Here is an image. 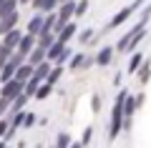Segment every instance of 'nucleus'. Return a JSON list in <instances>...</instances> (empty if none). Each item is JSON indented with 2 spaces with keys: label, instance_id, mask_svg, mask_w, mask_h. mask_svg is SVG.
<instances>
[{
  "label": "nucleus",
  "instance_id": "1",
  "mask_svg": "<svg viewBox=\"0 0 151 148\" xmlns=\"http://www.w3.org/2000/svg\"><path fill=\"white\" fill-rule=\"evenodd\" d=\"M126 95H129V90L121 88L119 93H116V98H113L111 123H108V138H111V141H116V138H119V133L124 131V101H126Z\"/></svg>",
  "mask_w": 151,
  "mask_h": 148
},
{
  "label": "nucleus",
  "instance_id": "2",
  "mask_svg": "<svg viewBox=\"0 0 151 148\" xmlns=\"http://www.w3.org/2000/svg\"><path fill=\"white\" fill-rule=\"evenodd\" d=\"M144 3H146V0H134V3H131V5H126V8H121V10L116 13V15H113L111 20H108V25H106V30H113V28H119V25H124V23L129 20V18L134 15V13L139 10V8H144Z\"/></svg>",
  "mask_w": 151,
  "mask_h": 148
},
{
  "label": "nucleus",
  "instance_id": "3",
  "mask_svg": "<svg viewBox=\"0 0 151 148\" xmlns=\"http://www.w3.org/2000/svg\"><path fill=\"white\" fill-rule=\"evenodd\" d=\"M23 88H25V85H23L20 80L10 78V80H5V83H0V98H8V101H13L15 95L23 93Z\"/></svg>",
  "mask_w": 151,
  "mask_h": 148
},
{
  "label": "nucleus",
  "instance_id": "4",
  "mask_svg": "<svg viewBox=\"0 0 151 148\" xmlns=\"http://www.w3.org/2000/svg\"><path fill=\"white\" fill-rule=\"evenodd\" d=\"M113 55H116V48H113V45H103L101 50L96 53V65H98V68L111 65L113 63Z\"/></svg>",
  "mask_w": 151,
  "mask_h": 148
},
{
  "label": "nucleus",
  "instance_id": "5",
  "mask_svg": "<svg viewBox=\"0 0 151 148\" xmlns=\"http://www.w3.org/2000/svg\"><path fill=\"white\" fill-rule=\"evenodd\" d=\"M76 35H78V25H76V20H70V23H65V25L58 30V35H55V38H58L60 43H65V45H68Z\"/></svg>",
  "mask_w": 151,
  "mask_h": 148
},
{
  "label": "nucleus",
  "instance_id": "6",
  "mask_svg": "<svg viewBox=\"0 0 151 148\" xmlns=\"http://www.w3.org/2000/svg\"><path fill=\"white\" fill-rule=\"evenodd\" d=\"M43 18H45V13H33V18L28 20V30L25 33H30V35H40L43 33Z\"/></svg>",
  "mask_w": 151,
  "mask_h": 148
},
{
  "label": "nucleus",
  "instance_id": "7",
  "mask_svg": "<svg viewBox=\"0 0 151 148\" xmlns=\"http://www.w3.org/2000/svg\"><path fill=\"white\" fill-rule=\"evenodd\" d=\"M30 5L38 13H53V10H58L60 0H30Z\"/></svg>",
  "mask_w": 151,
  "mask_h": 148
},
{
  "label": "nucleus",
  "instance_id": "8",
  "mask_svg": "<svg viewBox=\"0 0 151 148\" xmlns=\"http://www.w3.org/2000/svg\"><path fill=\"white\" fill-rule=\"evenodd\" d=\"M38 45V40H35V35H30V33H23V38H20V43H18V53H23V55H28L33 50V48Z\"/></svg>",
  "mask_w": 151,
  "mask_h": 148
},
{
  "label": "nucleus",
  "instance_id": "9",
  "mask_svg": "<svg viewBox=\"0 0 151 148\" xmlns=\"http://www.w3.org/2000/svg\"><path fill=\"white\" fill-rule=\"evenodd\" d=\"M146 60V55L141 53V50H136V53H131V58H129V65H126V73L129 75H136V70L141 68V63Z\"/></svg>",
  "mask_w": 151,
  "mask_h": 148
},
{
  "label": "nucleus",
  "instance_id": "10",
  "mask_svg": "<svg viewBox=\"0 0 151 148\" xmlns=\"http://www.w3.org/2000/svg\"><path fill=\"white\" fill-rule=\"evenodd\" d=\"M18 13H10V15H3L0 18V35H5L8 30H13V28H18Z\"/></svg>",
  "mask_w": 151,
  "mask_h": 148
},
{
  "label": "nucleus",
  "instance_id": "11",
  "mask_svg": "<svg viewBox=\"0 0 151 148\" xmlns=\"http://www.w3.org/2000/svg\"><path fill=\"white\" fill-rule=\"evenodd\" d=\"M20 38H23V33L18 30V28H13V30H8L5 35H3V40H0V43H5V45L10 48V50H15V48H18V43H20Z\"/></svg>",
  "mask_w": 151,
  "mask_h": 148
},
{
  "label": "nucleus",
  "instance_id": "12",
  "mask_svg": "<svg viewBox=\"0 0 151 148\" xmlns=\"http://www.w3.org/2000/svg\"><path fill=\"white\" fill-rule=\"evenodd\" d=\"M30 78H33V65H30V63L25 60L23 65H18V68H15V80H20V83L25 85V83H28Z\"/></svg>",
  "mask_w": 151,
  "mask_h": 148
},
{
  "label": "nucleus",
  "instance_id": "13",
  "mask_svg": "<svg viewBox=\"0 0 151 148\" xmlns=\"http://www.w3.org/2000/svg\"><path fill=\"white\" fill-rule=\"evenodd\" d=\"M50 68H53V63H48V60H43L40 65H35V68H33V78H35L38 83H45V78H48Z\"/></svg>",
  "mask_w": 151,
  "mask_h": 148
},
{
  "label": "nucleus",
  "instance_id": "14",
  "mask_svg": "<svg viewBox=\"0 0 151 148\" xmlns=\"http://www.w3.org/2000/svg\"><path fill=\"white\" fill-rule=\"evenodd\" d=\"M45 60V48H40V45H35L30 50V53H28V63L33 65V68H35V65H40Z\"/></svg>",
  "mask_w": 151,
  "mask_h": 148
},
{
  "label": "nucleus",
  "instance_id": "15",
  "mask_svg": "<svg viewBox=\"0 0 151 148\" xmlns=\"http://www.w3.org/2000/svg\"><path fill=\"white\" fill-rule=\"evenodd\" d=\"M30 101V95H25V93H20V95H15L10 101V108H8V113H18V111H25V103Z\"/></svg>",
  "mask_w": 151,
  "mask_h": 148
},
{
  "label": "nucleus",
  "instance_id": "16",
  "mask_svg": "<svg viewBox=\"0 0 151 148\" xmlns=\"http://www.w3.org/2000/svg\"><path fill=\"white\" fill-rule=\"evenodd\" d=\"M139 111L136 108V93H129L124 101V118H134V113Z\"/></svg>",
  "mask_w": 151,
  "mask_h": 148
},
{
  "label": "nucleus",
  "instance_id": "17",
  "mask_svg": "<svg viewBox=\"0 0 151 148\" xmlns=\"http://www.w3.org/2000/svg\"><path fill=\"white\" fill-rule=\"evenodd\" d=\"M86 58H88L86 53H76V55H70L68 68H70V70H86Z\"/></svg>",
  "mask_w": 151,
  "mask_h": 148
},
{
  "label": "nucleus",
  "instance_id": "18",
  "mask_svg": "<svg viewBox=\"0 0 151 148\" xmlns=\"http://www.w3.org/2000/svg\"><path fill=\"white\" fill-rule=\"evenodd\" d=\"M35 40H38V45H40V48L48 50V48L55 43V33H53V30H43L40 35H35Z\"/></svg>",
  "mask_w": 151,
  "mask_h": 148
},
{
  "label": "nucleus",
  "instance_id": "19",
  "mask_svg": "<svg viewBox=\"0 0 151 148\" xmlns=\"http://www.w3.org/2000/svg\"><path fill=\"white\" fill-rule=\"evenodd\" d=\"M15 68H18V63H13V60H8V63L3 65V70H0V83H5V80L15 78Z\"/></svg>",
  "mask_w": 151,
  "mask_h": 148
},
{
  "label": "nucleus",
  "instance_id": "20",
  "mask_svg": "<svg viewBox=\"0 0 151 148\" xmlns=\"http://www.w3.org/2000/svg\"><path fill=\"white\" fill-rule=\"evenodd\" d=\"M136 78H139L141 83H149L151 80V60H144V63H141V68L136 70Z\"/></svg>",
  "mask_w": 151,
  "mask_h": 148
},
{
  "label": "nucleus",
  "instance_id": "21",
  "mask_svg": "<svg viewBox=\"0 0 151 148\" xmlns=\"http://www.w3.org/2000/svg\"><path fill=\"white\" fill-rule=\"evenodd\" d=\"M50 93H53V85H50V83H40L33 98H35V101H45V98H48Z\"/></svg>",
  "mask_w": 151,
  "mask_h": 148
},
{
  "label": "nucleus",
  "instance_id": "22",
  "mask_svg": "<svg viewBox=\"0 0 151 148\" xmlns=\"http://www.w3.org/2000/svg\"><path fill=\"white\" fill-rule=\"evenodd\" d=\"M60 75H63V65H53L50 73H48V78H45V83H50V85L55 88V83L60 80Z\"/></svg>",
  "mask_w": 151,
  "mask_h": 148
},
{
  "label": "nucleus",
  "instance_id": "23",
  "mask_svg": "<svg viewBox=\"0 0 151 148\" xmlns=\"http://www.w3.org/2000/svg\"><path fill=\"white\" fill-rule=\"evenodd\" d=\"M18 5H20L18 0H5V3L0 5V18H3V15H10V13H18Z\"/></svg>",
  "mask_w": 151,
  "mask_h": 148
},
{
  "label": "nucleus",
  "instance_id": "24",
  "mask_svg": "<svg viewBox=\"0 0 151 148\" xmlns=\"http://www.w3.org/2000/svg\"><path fill=\"white\" fill-rule=\"evenodd\" d=\"M93 35H96V30H93V28H83V30H78V35H76V40L86 45V43H91V40H93Z\"/></svg>",
  "mask_w": 151,
  "mask_h": 148
},
{
  "label": "nucleus",
  "instance_id": "25",
  "mask_svg": "<svg viewBox=\"0 0 151 148\" xmlns=\"http://www.w3.org/2000/svg\"><path fill=\"white\" fill-rule=\"evenodd\" d=\"M10 55H13V50L5 45V43H0V70H3V65L10 60Z\"/></svg>",
  "mask_w": 151,
  "mask_h": 148
},
{
  "label": "nucleus",
  "instance_id": "26",
  "mask_svg": "<svg viewBox=\"0 0 151 148\" xmlns=\"http://www.w3.org/2000/svg\"><path fill=\"white\" fill-rule=\"evenodd\" d=\"M70 141H73V138H70L68 133H58V138H55V148H68Z\"/></svg>",
  "mask_w": 151,
  "mask_h": 148
},
{
  "label": "nucleus",
  "instance_id": "27",
  "mask_svg": "<svg viewBox=\"0 0 151 148\" xmlns=\"http://www.w3.org/2000/svg\"><path fill=\"white\" fill-rule=\"evenodd\" d=\"M86 10H88V0H76V20L86 15Z\"/></svg>",
  "mask_w": 151,
  "mask_h": 148
},
{
  "label": "nucleus",
  "instance_id": "28",
  "mask_svg": "<svg viewBox=\"0 0 151 148\" xmlns=\"http://www.w3.org/2000/svg\"><path fill=\"white\" fill-rule=\"evenodd\" d=\"M38 85H40V83H38L35 78H30V80L25 83V88H23V93H25V95H30V98H33V95H35V90H38Z\"/></svg>",
  "mask_w": 151,
  "mask_h": 148
},
{
  "label": "nucleus",
  "instance_id": "29",
  "mask_svg": "<svg viewBox=\"0 0 151 148\" xmlns=\"http://www.w3.org/2000/svg\"><path fill=\"white\" fill-rule=\"evenodd\" d=\"M35 113H30V111H25V116H23V128H33L35 126Z\"/></svg>",
  "mask_w": 151,
  "mask_h": 148
},
{
  "label": "nucleus",
  "instance_id": "30",
  "mask_svg": "<svg viewBox=\"0 0 151 148\" xmlns=\"http://www.w3.org/2000/svg\"><path fill=\"white\" fill-rule=\"evenodd\" d=\"M91 138H93V128L86 126V131H83V136H81V143H83V146H88V143H91Z\"/></svg>",
  "mask_w": 151,
  "mask_h": 148
},
{
  "label": "nucleus",
  "instance_id": "31",
  "mask_svg": "<svg viewBox=\"0 0 151 148\" xmlns=\"http://www.w3.org/2000/svg\"><path fill=\"white\" fill-rule=\"evenodd\" d=\"M8 128H10V121H8V118H0V138H5Z\"/></svg>",
  "mask_w": 151,
  "mask_h": 148
},
{
  "label": "nucleus",
  "instance_id": "32",
  "mask_svg": "<svg viewBox=\"0 0 151 148\" xmlns=\"http://www.w3.org/2000/svg\"><path fill=\"white\" fill-rule=\"evenodd\" d=\"M8 108H10V101H8V98H0V116H5Z\"/></svg>",
  "mask_w": 151,
  "mask_h": 148
},
{
  "label": "nucleus",
  "instance_id": "33",
  "mask_svg": "<svg viewBox=\"0 0 151 148\" xmlns=\"http://www.w3.org/2000/svg\"><path fill=\"white\" fill-rule=\"evenodd\" d=\"M91 108H93V111H101V98H98V95H93V101H91Z\"/></svg>",
  "mask_w": 151,
  "mask_h": 148
},
{
  "label": "nucleus",
  "instance_id": "34",
  "mask_svg": "<svg viewBox=\"0 0 151 148\" xmlns=\"http://www.w3.org/2000/svg\"><path fill=\"white\" fill-rule=\"evenodd\" d=\"M144 101H146V95H144V93H136V108L144 106Z\"/></svg>",
  "mask_w": 151,
  "mask_h": 148
},
{
  "label": "nucleus",
  "instance_id": "35",
  "mask_svg": "<svg viewBox=\"0 0 151 148\" xmlns=\"http://www.w3.org/2000/svg\"><path fill=\"white\" fill-rule=\"evenodd\" d=\"M141 18H151V3L144 8V10H141Z\"/></svg>",
  "mask_w": 151,
  "mask_h": 148
},
{
  "label": "nucleus",
  "instance_id": "36",
  "mask_svg": "<svg viewBox=\"0 0 151 148\" xmlns=\"http://www.w3.org/2000/svg\"><path fill=\"white\" fill-rule=\"evenodd\" d=\"M68 148H83V143H81V141H70Z\"/></svg>",
  "mask_w": 151,
  "mask_h": 148
},
{
  "label": "nucleus",
  "instance_id": "37",
  "mask_svg": "<svg viewBox=\"0 0 151 148\" xmlns=\"http://www.w3.org/2000/svg\"><path fill=\"white\" fill-rule=\"evenodd\" d=\"M0 148H8V141H3V138H0Z\"/></svg>",
  "mask_w": 151,
  "mask_h": 148
},
{
  "label": "nucleus",
  "instance_id": "38",
  "mask_svg": "<svg viewBox=\"0 0 151 148\" xmlns=\"http://www.w3.org/2000/svg\"><path fill=\"white\" fill-rule=\"evenodd\" d=\"M18 3H20V5H30V0H18Z\"/></svg>",
  "mask_w": 151,
  "mask_h": 148
},
{
  "label": "nucleus",
  "instance_id": "39",
  "mask_svg": "<svg viewBox=\"0 0 151 148\" xmlns=\"http://www.w3.org/2000/svg\"><path fill=\"white\" fill-rule=\"evenodd\" d=\"M3 3H5V0H0V5H3Z\"/></svg>",
  "mask_w": 151,
  "mask_h": 148
},
{
  "label": "nucleus",
  "instance_id": "40",
  "mask_svg": "<svg viewBox=\"0 0 151 148\" xmlns=\"http://www.w3.org/2000/svg\"><path fill=\"white\" fill-rule=\"evenodd\" d=\"M60 3H65V0H60Z\"/></svg>",
  "mask_w": 151,
  "mask_h": 148
},
{
  "label": "nucleus",
  "instance_id": "41",
  "mask_svg": "<svg viewBox=\"0 0 151 148\" xmlns=\"http://www.w3.org/2000/svg\"><path fill=\"white\" fill-rule=\"evenodd\" d=\"M0 118H3V116H0Z\"/></svg>",
  "mask_w": 151,
  "mask_h": 148
}]
</instances>
